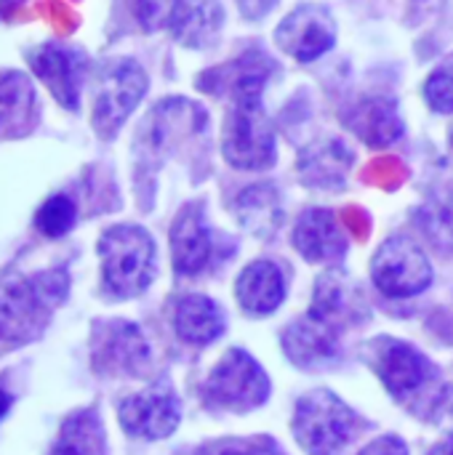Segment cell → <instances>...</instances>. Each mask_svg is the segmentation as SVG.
I'll list each match as a JSON object with an SVG mask.
<instances>
[{
	"mask_svg": "<svg viewBox=\"0 0 453 455\" xmlns=\"http://www.w3.org/2000/svg\"><path fill=\"white\" fill-rule=\"evenodd\" d=\"M67 293L69 275L61 267L35 275H0V349L40 339Z\"/></svg>",
	"mask_w": 453,
	"mask_h": 455,
	"instance_id": "obj_1",
	"label": "cell"
},
{
	"mask_svg": "<svg viewBox=\"0 0 453 455\" xmlns=\"http://www.w3.org/2000/svg\"><path fill=\"white\" fill-rule=\"evenodd\" d=\"M96 251L101 256L104 291L115 299H133L155 280V240L136 224L109 227Z\"/></svg>",
	"mask_w": 453,
	"mask_h": 455,
	"instance_id": "obj_2",
	"label": "cell"
},
{
	"mask_svg": "<svg viewBox=\"0 0 453 455\" xmlns=\"http://www.w3.org/2000/svg\"><path fill=\"white\" fill-rule=\"evenodd\" d=\"M358 432V413L328 389H315L296 403L294 437L307 455H344Z\"/></svg>",
	"mask_w": 453,
	"mask_h": 455,
	"instance_id": "obj_3",
	"label": "cell"
},
{
	"mask_svg": "<svg viewBox=\"0 0 453 455\" xmlns=\"http://www.w3.org/2000/svg\"><path fill=\"white\" fill-rule=\"evenodd\" d=\"M147 72L133 59H112L101 64L93 93V131L101 139H112L128 115L147 93Z\"/></svg>",
	"mask_w": 453,
	"mask_h": 455,
	"instance_id": "obj_4",
	"label": "cell"
},
{
	"mask_svg": "<svg viewBox=\"0 0 453 455\" xmlns=\"http://www.w3.org/2000/svg\"><path fill=\"white\" fill-rule=\"evenodd\" d=\"M203 397L211 408L248 413L267 403L270 379L264 368L243 349H230L206 379Z\"/></svg>",
	"mask_w": 453,
	"mask_h": 455,
	"instance_id": "obj_5",
	"label": "cell"
},
{
	"mask_svg": "<svg viewBox=\"0 0 453 455\" xmlns=\"http://www.w3.org/2000/svg\"><path fill=\"white\" fill-rule=\"evenodd\" d=\"M222 152L240 171H264L275 163V128L262 109V99L232 101L224 120Z\"/></svg>",
	"mask_w": 453,
	"mask_h": 455,
	"instance_id": "obj_6",
	"label": "cell"
},
{
	"mask_svg": "<svg viewBox=\"0 0 453 455\" xmlns=\"http://www.w3.org/2000/svg\"><path fill=\"white\" fill-rule=\"evenodd\" d=\"M371 277L384 296L409 299L430 288L433 267L417 240L398 235L382 243V248L376 251L371 264Z\"/></svg>",
	"mask_w": 453,
	"mask_h": 455,
	"instance_id": "obj_7",
	"label": "cell"
},
{
	"mask_svg": "<svg viewBox=\"0 0 453 455\" xmlns=\"http://www.w3.org/2000/svg\"><path fill=\"white\" fill-rule=\"evenodd\" d=\"M35 77L69 112L80 109V93L88 75V56L83 48L64 43H43L27 53Z\"/></svg>",
	"mask_w": 453,
	"mask_h": 455,
	"instance_id": "obj_8",
	"label": "cell"
},
{
	"mask_svg": "<svg viewBox=\"0 0 453 455\" xmlns=\"http://www.w3.org/2000/svg\"><path fill=\"white\" fill-rule=\"evenodd\" d=\"M125 435L139 440H166L179 429L182 405L168 384H155L139 395H131L117 408Z\"/></svg>",
	"mask_w": 453,
	"mask_h": 455,
	"instance_id": "obj_9",
	"label": "cell"
},
{
	"mask_svg": "<svg viewBox=\"0 0 453 455\" xmlns=\"http://www.w3.org/2000/svg\"><path fill=\"white\" fill-rule=\"evenodd\" d=\"M366 355H368L371 368L387 387V392L398 400L419 392L425 384L435 379V368L430 365V360L406 341L376 339Z\"/></svg>",
	"mask_w": 453,
	"mask_h": 455,
	"instance_id": "obj_10",
	"label": "cell"
},
{
	"mask_svg": "<svg viewBox=\"0 0 453 455\" xmlns=\"http://www.w3.org/2000/svg\"><path fill=\"white\" fill-rule=\"evenodd\" d=\"M275 43L302 64L328 53L336 43V21L328 8L318 3L296 5L275 29Z\"/></svg>",
	"mask_w": 453,
	"mask_h": 455,
	"instance_id": "obj_11",
	"label": "cell"
},
{
	"mask_svg": "<svg viewBox=\"0 0 453 455\" xmlns=\"http://www.w3.org/2000/svg\"><path fill=\"white\" fill-rule=\"evenodd\" d=\"M93 368L107 376H142L150 368V344L131 323H104L93 339Z\"/></svg>",
	"mask_w": 453,
	"mask_h": 455,
	"instance_id": "obj_12",
	"label": "cell"
},
{
	"mask_svg": "<svg viewBox=\"0 0 453 455\" xmlns=\"http://www.w3.org/2000/svg\"><path fill=\"white\" fill-rule=\"evenodd\" d=\"M214 235L206 224L203 205L190 203L182 208L176 221L171 224V261L174 272L182 277L200 275L214 261Z\"/></svg>",
	"mask_w": 453,
	"mask_h": 455,
	"instance_id": "obj_13",
	"label": "cell"
},
{
	"mask_svg": "<svg viewBox=\"0 0 453 455\" xmlns=\"http://www.w3.org/2000/svg\"><path fill=\"white\" fill-rule=\"evenodd\" d=\"M363 312H366V299L347 275L328 272L315 283V296L307 317L339 331L347 323H360Z\"/></svg>",
	"mask_w": 453,
	"mask_h": 455,
	"instance_id": "obj_14",
	"label": "cell"
},
{
	"mask_svg": "<svg viewBox=\"0 0 453 455\" xmlns=\"http://www.w3.org/2000/svg\"><path fill=\"white\" fill-rule=\"evenodd\" d=\"M275 72V61L264 51H248L240 59L206 72L203 77H214V85L203 88L211 93H230L232 101H254L262 99V91Z\"/></svg>",
	"mask_w": 453,
	"mask_h": 455,
	"instance_id": "obj_15",
	"label": "cell"
},
{
	"mask_svg": "<svg viewBox=\"0 0 453 455\" xmlns=\"http://www.w3.org/2000/svg\"><path fill=\"white\" fill-rule=\"evenodd\" d=\"M37 125V91L24 72H0V139H21Z\"/></svg>",
	"mask_w": 453,
	"mask_h": 455,
	"instance_id": "obj_16",
	"label": "cell"
},
{
	"mask_svg": "<svg viewBox=\"0 0 453 455\" xmlns=\"http://www.w3.org/2000/svg\"><path fill=\"white\" fill-rule=\"evenodd\" d=\"M347 128L360 136L368 147H387L403 136V117L398 112V101L390 96H368L347 109Z\"/></svg>",
	"mask_w": 453,
	"mask_h": 455,
	"instance_id": "obj_17",
	"label": "cell"
},
{
	"mask_svg": "<svg viewBox=\"0 0 453 455\" xmlns=\"http://www.w3.org/2000/svg\"><path fill=\"white\" fill-rule=\"evenodd\" d=\"M294 248L307 261H334L347 253V235L326 208L307 211L294 229Z\"/></svg>",
	"mask_w": 453,
	"mask_h": 455,
	"instance_id": "obj_18",
	"label": "cell"
},
{
	"mask_svg": "<svg viewBox=\"0 0 453 455\" xmlns=\"http://www.w3.org/2000/svg\"><path fill=\"white\" fill-rule=\"evenodd\" d=\"M283 349H286L288 360L299 368H323L339 357L336 331L312 317H304V320L294 323L291 328H286Z\"/></svg>",
	"mask_w": 453,
	"mask_h": 455,
	"instance_id": "obj_19",
	"label": "cell"
},
{
	"mask_svg": "<svg viewBox=\"0 0 453 455\" xmlns=\"http://www.w3.org/2000/svg\"><path fill=\"white\" fill-rule=\"evenodd\" d=\"M352 149L339 139H323L302 149L299 155V176L310 187L339 189L352 165Z\"/></svg>",
	"mask_w": 453,
	"mask_h": 455,
	"instance_id": "obj_20",
	"label": "cell"
},
{
	"mask_svg": "<svg viewBox=\"0 0 453 455\" xmlns=\"http://www.w3.org/2000/svg\"><path fill=\"white\" fill-rule=\"evenodd\" d=\"M238 301L251 315H270L286 299V277L278 264L272 261H251L238 283H235Z\"/></svg>",
	"mask_w": 453,
	"mask_h": 455,
	"instance_id": "obj_21",
	"label": "cell"
},
{
	"mask_svg": "<svg viewBox=\"0 0 453 455\" xmlns=\"http://www.w3.org/2000/svg\"><path fill=\"white\" fill-rule=\"evenodd\" d=\"M224 312L208 296H184L174 309V331L192 347H208L224 333Z\"/></svg>",
	"mask_w": 453,
	"mask_h": 455,
	"instance_id": "obj_22",
	"label": "cell"
},
{
	"mask_svg": "<svg viewBox=\"0 0 453 455\" xmlns=\"http://www.w3.org/2000/svg\"><path fill=\"white\" fill-rule=\"evenodd\" d=\"M224 24V11L219 0H182L171 35L187 48H206L216 40Z\"/></svg>",
	"mask_w": 453,
	"mask_h": 455,
	"instance_id": "obj_23",
	"label": "cell"
},
{
	"mask_svg": "<svg viewBox=\"0 0 453 455\" xmlns=\"http://www.w3.org/2000/svg\"><path fill=\"white\" fill-rule=\"evenodd\" d=\"M235 216L246 232L254 237H272L283 224L280 195L272 184H254L243 189L235 200Z\"/></svg>",
	"mask_w": 453,
	"mask_h": 455,
	"instance_id": "obj_24",
	"label": "cell"
},
{
	"mask_svg": "<svg viewBox=\"0 0 453 455\" xmlns=\"http://www.w3.org/2000/svg\"><path fill=\"white\" fill-rule=\"evenodd\" d=\"M48 455H107V435L93 408L72 413L51 445Z\"/></svg>",
	"mask_w": 453,
	"mask_h": 455,
	"instance_id": "obj_25",
	"label": "cell"
},
{
	"mask_svg": "<svg viewBox=\"0 0 453 455\" xmlns=\"http://www.w3.org/2000/svg\"><path fill=\"white\" fill-rule=\"evenodd\" d=\"M422 232L441 248L453 253V189L433 195L417 213Z\"/></svg>",
	"mask_w": 453,
	"mask_h": 455,
	"instance_id": "obj_26",
	"label": "cell"
},
{
	"mask_svg": "<svg viewBox=\"0 0 453 455\" xmlns=\"http://www.w3.org/2000/svg\"><path fill=\"white\" fill-rule=\"evenodd\" d=\"M77 221V208L67 195H51L35 213V227L43 237H64Z\"/></svg>",
	"mask_w": 453,
	"mask_h": 455,
	"instance_id": "obj_27",
	"label": "cell"
},
{
	"mask_svg": "<svg viewBox=\"0 0 453 455\" xmlns=\"http://www.w3.org/2000/svg\"><path fill=\"white\" fill-rule=\"evenodd\" d=\"M425 99L438 115L453 112V53L443 59L425 83Z\"/></svg>",
	"mask_w": 453,
	"mask_h": 455,
	"instance_id": "obj_28",
	"label": "cell"
},
{
	"mask_svg": "<svg viewBox=\"0 0 453 455\" xmlns=\"http://www.w3.org/2000/svg\"><path fill=\"white\" fill-rule=\"evenodd\" d=\"M182 0H136V19L147 32L171 29Z\"/></svg>",
	"mask_w": 453,
	"mask_h": 455,
	"instance_id": "obj_29",
	"label": "cell"
},
{
	"mask_svg": "<svg viewBox=\"0 0 453 455\" xmlns=\"http://www.w3.org/2000/svg\"><path fill=\"white\" fill-rule=\"evenodd\" d=\"M219 455H286L272 437H248L230 440L219 445Z\"/></svg>",
	"mask_w": 453,
	"mask_h": 455,
	"instance_id": "obj_30",
	"label": "cell"
},
{
	"mask_svg": "<svg viewBox=\"0 0 453 455\" xmlns=\"http://www.w3.org/2000/svg\"><path fill=\"white\" fill-rule=\"evenodd\" d=\"M358 455H409V448L400 437L390 435V437H379L371 445H366Z\"/></svg>",
	"mask_w": 453,
	"mask_h": 455,
	"instance_id": "obj_31",
	"label": "cell"
},
{
	"mask_svg": "<svg viewBox=\"0 0 453 455\" xmlns=\"http://www.w3.org/2000/svg\"><path fill=\"white\" fill-rule=\"evenodd\" d=\"M235 3H238L240 13H243L246 19L256 21V19L267 16V13L275 8V3H278V0H235Z\"/></svg>",
	"mask_w": 453,
	"mask_h": 455,
	"instance_id": "obj_32",
	"label": "cell"
},
{
	"mask_svg": "<svg viewBox=\"0 0 453 455\" xmlns=\"http://www.w3.org/2000/svg\"><path fill=\"white\" fill-rule=\"evenodd\" d=\"M427 455H453V435L451 437H446L443 443H438Z\"/></svg>",
	"mask_w": 453,
	"mask_h": 455,
	"instance_id": "obj_33",
	"label": "cell"
},
{
	"mask_svg": "<svg viewBox=\"0 0 453 455\" xmlns=\"http://www.w3.org/2000/svg\"><path fill=\"white\" fill-rule=\"evenodd\" d=\"M24 0H0V19H5L8 13H13Z\"/></svg>",
	"mask_w": 453,
	"mask_h": 455,
	"instance_id": "obj_34",
	"label": "cell"
},
{
	"mask_svg": "<svg viewBox=\"0 0 453 455\" xmlns=\"http://www.w3.org/2000/svg\"><path fill=\"white\" fill-rule=\"evenodd\" d=\"M11 405H13V400H11V395L0 389V421H3L5 416H8V411H11Z\"/></svg>",
	"mask_w": 453,
	"mask_h": 455,
	"instance_id": "obj_35",
	"label": "cell"
},
{
	"mask_svg": "<svg viewBox=\"0 0 453 455\" xmlns=\"http://www.w3.org/2000/svg\"><path fill=\"white\" fill-rule=\"evenodd\" d=\"M443 408H446L449 413H453V387L446 392V397H443Z\"/></svg>",
	"mask_w": 453,
	"mask_h": 455,
	"instance_id": "obj_36",
	"label": "cell"
},
{
	"mask_svg": "<svg viewBox=\"0 0 453 455\" xmlns=\"http://www.w3.org/2000/svg\"><path fill=\"white\" fill-rule=\"evenodd\" d=\"M451 144H453V136H451Z\"/></svg>",
	"mask_w": 453,
	"mask_h": 455,
	"instance_id": "obj_37",
	"label": "cell"
}]
</instances>
